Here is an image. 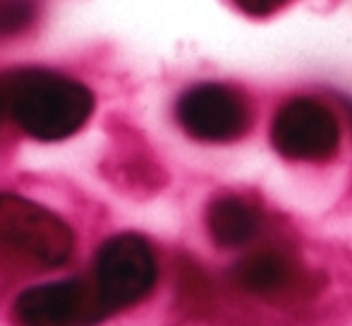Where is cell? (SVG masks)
I'll use <instances>...</instances> for the list:
<instances>
[{
	"instance_id": "obj_5",
	"label": "cell",
	"mask_w": 352,
	"mask_h": 326,
	"mask_svg": "<svg viewBox=\"0 0 352 326\" xmlns=\"http://www.w3.org/2000/svg\"><path fill=\"white\" fill-rule=\"evenodd\" d=\"M271 144L283 159L329 161L340 146V122L321 98H287L271 120Z\"/></svg>"
},
{
	"instance_id": "obj_10",
	"label": "cell",
	"mask_w": 352,
	"mask_h": 326,
	"mask_svg": "<svg viewBox=\"0 0 352 326\" xmlns=\"http://www.w3.org/2000/svg\"><path fill=\"white\" fill-rule=\"evenodd\" d=\"M292 0H232L240 12H245L247 17H256V19H264L271 17V14L280 12L285 5H290Z\"/></svg>"
},
{
	"instance_id": "obj_7",
	"label": "cell",
	"mask_w": 352,
	"mask_h": 326,
	"mask_svg": "<svg viewBox=\"0 0 352 326\" xmlns=\"http://www.w3.org/2000/svg\"><path fill=\"white\" fill-rule=\"evenodd\" d=\"M206 228L213 243L221 247H245L259 238L264 228V214L259 206L237 195H223L206 209Z\"/></svg>"
},
{
	"instance_id": "obj_1",
	"label": "cell",
	"mask_w": 352,
	"mask_h": 326,
	"mask_svg": "<svg viewBox=\"0 0 352 326\" xmlns=\"http://www.w3.org/2000/svg\"><path fill=\"white\" fill-rule=\"evenodd\" d=\"M10 120L38 142L72 137L94 113V94L53 70H8Z\"/></svg>"
},
{
	"instance_id": "obj_2",
	"label": "cell",
	"mask_w": 352,
	"mask_h": 326,
	"mask_svg": "<svg viewBox=\"0 0 352 326\" xmlns=\"http://www.w3.org/2000/svg\"><path fill=\"white\" fill-rule=\"evenodd\" d=\"M0 245L43 266H60L70 259L74 235L70 226L19 195H0Z\"/></svg>"
},
{
	"instance_id": "obj_9",
	"label": "cell",
	"mask_w": 352,
	"mask_h": 326,
	"mask_svg": "<svg viewBox=\"0 0 352 326\" xmlns=\"http://www.w3.org/2000/svg\"><path fill=\"white\" fill-rule=\"evenodd\" d=\"M36 22L34 0H0V39H12Z\"/></svg>"
},
{
	"instance_id": "obj_3",
	"label": "cell",
	"mask_w": 352,
	"mask_h": 326,
	"mask_svg": "<svg viewBox=\"0 0 352 326\" xmlns=\"http://www.w3.org/2000/svg\"><path fill=\"white\" fill-rule=\"evenodd\" d=\"M156 283V257L142 235L122 233L98 250L94 285L108 314L140 303Z\"/></svg>"
},
{
	"instance_id": "obj_8",
	"label": "cell",
	"mask_w": 352,
	"mask_h": 326,
	"mask_svg": "<svg viewBox=\"0 0 352 326\" xmlns=\"http://www.w3.org/2000/svg\"><path fill=\"white\" fill-rule=\"evenodd\" d=\"M232 279L247 293L259 298H276L292 290V285L297 283V266L278 250H259L235 266Z\"/></svg>"
},
{
	"instance_id": "obj_11",
	"label": "cell",
	"mask_w": 352,
	"mask_h": 326,
	"mask_svg": "<svg viewBox=\"0 0 352 326\" xmlns=\"http://www.w3.org/2000/svg\"><path fill=\"white\" fill-rule=\"evenodd\" d=\"M5 120H10V113H8V75L0 72V125Z\"/></svg>"
},
{
	"instance_id": "obj_6",
	"label": "cell",
	"mask_w": 352,
	"mask_h": 326,
	"mask_svg": "<svg viewBox=\"0 0 352 326\" xmlns=\"http://www.w3.org/2000/svg\"><path fill=\"white\" fill-rule=\"evenodd\" d=\"M12 312L19 326H94L111 317L96 285L82 279L34 285L14 300Z\"/></svg>"
},
{
	"instance_id": "obj_4",
	"label": "cell",
	"mask_w": 352,
	"mask_h": 326,
	"mask_svg": "<svg viewBox=\"0 0 352 326\" xmlns=\"http://www.w3.org/2000/svg\"><path fill=\"white\" fill-rule=\"evenodd\" d=\"M175 118L192 140L228 144L250 132L254 113L240 89L221 82H201L177 98Z\"/></svg>"
}]
</instances>
